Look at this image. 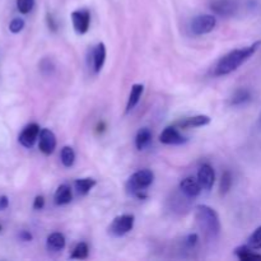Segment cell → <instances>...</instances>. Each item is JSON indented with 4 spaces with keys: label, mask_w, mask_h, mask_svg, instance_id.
I'll use <instances>...</instances> for the list:
<instances>
[{
    "label": "cell",
    "mask_w": 261,
    "mask_h": 261,
    "mask_svg": "<svg viewBox=\"0 0 261 261\" xmlns=\"http://www.w3.org/2000/svg\"><path fill=\"white\" fill-rule=\"evenodd\" d=\"M74 186H75V190L78 191L79 195H87L96 186V180L91 177L79 178L74 182Z\"/></svg>",
    "instance_id": "ffe728a7"
},
{
    "label": "cell",
    "mask_w": 261,
    "mask_h": 261,
    "mask_svg": "<svg viewBox=\"0 0 261 261\" xmlns=\"http://www.w3.org/2000/svg\"><path fill=\"white\" fill-rule=\"evenodd\" d=\"M45 206V198L42 195H38L35 198V201H33V209L36 211H41V209Z\"/></svg>",
    "instance_id": "f546056e"
},
{
    "label": "cell",
    "mask_w": 261,
    "mask_h": 261,
    "mask_svg": "<svg viewBox=\"0 0 261 261\" xmlns=\"http://www.w3.org/2000/svg\"><path fill=\"white\" fill-rule=\"evenodd\" d=\"M198 180L200 182V185L203 186V189H205V190H211L213 188L214 181H216V173H214L213 167L209 163H204L199 168Z\"/></svg>",
    "instance_id": "8fae6325"
},
{
    "label": "cell",
    "mask_w": 261,
    "mask_h": 261,
    "mask_svg": "<svg viewBox=\"0 0 261 261\" xmlns=\"http://www.w3.org/2000/svg\"><path fill=\"white\" fill-rule=\"evenodd\" d=\"M250 99H251V93H250L249 89H237L233 93V96L231 97V105L232 106H241V105L249 102Z\"/></svg>",
    "instance_id": "44dd1931"
},
{
    "label": "cell",
    "mask_w": 261,
    "mask_h": 261,
    "mask_svg": "<svg viewBox=\"0 0 261 261\" xmlns=\"http://www.w3.org/2000/svg\"><path fill=\"white\" fill-rule=\"evenodd\" d=\"M71 22H73L74 31L78 35H84L88 32L89 24H91V13L87 9L74 10L71 13Z\"/></svg>",
    "instance_id": "8992f818"
},
{
    "label": "cell",
    "mask_w": 261,
    "mask_h": 261,
    "mask_svg": "<svg viewBox=\"0 0 261 261\" xmlns=\"http://www.w3.org/2000/svg\"><path fill=\"white\" fill-rule=\"evenodd\" d=\"M217 18L212 14L196 15L190 23V30L193 35L203 36L211 33L216 28Z\"/></svg>",
    "instance_id": "277c9868"
},
{
    "label": "cell",
    "mask_w": 261,
    "mask_h": 261,
    "mask_svg": "<svg viewBox=\"0 0 261 261\" xmlns=\"http://www.w3.org/2000/svg\"><path fill=\"white\" fill-rule=\"evenodd\" d=\"M180 190L188 198H196V196L200 195L201 190H203V186L200 185L199 180H196L195 177H191L190 176V177H186L181 181Z\"/></svg>",
    "instance_id": "7c38bea8"
},
{
    "label": "cell",
    "mask_w": 261,
    "mask_h": 261,
    "mask_svg": "<svg viewBox=\"0 0 261 261\" xmlns=\"http://www.w3.org/2000/svg\"><path fill=\"white\" fill-rule=\"evenodd\" d=\"M160 142L167 145H178L186 142V138L178 133V130L173 126H167L160 135Z\"/></svg>",
    "instance_id": "30bf717a"
},
{
    "label": "cell",
    "mask_w": 261,
    "mask_h": 261,
    "mask_svg": "<svg viewBox=\"0 0 261 261\" xmlns=\"http://www.w3.org/2000/svg\"><path fill=\"white\" fill-rule=\"evenodd\" d=\"M260 125H261V117H260Z\"/></svg>",
    "instance_id": "e575fe53"
},
{
    "label": "cell",
    "mask_w": 261,
    "mask_h": 261,
    "mask_svg": "<svg viewBox=\"0 0 261 261\" xmlns=\"http://www.w3.org/2000/svg\"><path fill=\"white\" fill-rule=\"evenodd\" d=\"M208 124H211V117L206 116V115H198V116L188 117V119L180 121L178 122V126L181 129H190V127L205 126Z\"/></svg>",
    "instance_id": "5bb4252c"
},
{
    "label": "cell",
    "mask_w": 261,
    "mask_h": 261,
    "mask_svg": "<svg viewBox=\"0 0 261 261\" xmlns=\"http://www.w3.org/2000/svg\"><path fill=\"white\" fill-rule=\"evenodd\" d=\"M143 92H144V86L143 84H134L132 87V91H130L129 94V99H127L126 103V110L125 112H130L135 106L138 105V102L140 101V97H142Z\"/></svg>",
    "instance_id": "e0dca14e"
},
{
    "label": "cell",
    "mask_w": 261,
    "mask_h": 261,
    "mask_svg": "<svg viewBox=\"0 0 261 261\" xmlns=\"http://www.w3.org/2000/svg\"><path fill=\"white\" fill-rule=\"evenodd\" d=\"M40 132L41 130L38 124L32 122V124L27 125V126L22 130L18 140H19V143L24 148H32L33 144L36 143V140H37L38 135H40Z\"/></svg>",
    "instance_id": "9c48e42d"
},
{
    "label": "cell",
    "mask_w": 261,
    "mask_h": 261,
    "mask_svg": "<svg viewBox=\"0 0 261 261\" xmlns=\"http://www.w3.org/2000/svg\"><path fill=\"white\" fill-rule=\"evenodd\" d=\"M89 255V247L86 242H79L73 250V254L70 255V259H78V260H84L87 259Z\"/></svg>",
    "instance_id": "603a6c76"
},
{
    "label": "cell",
    "mask_w": 261,
    "mask_h": 261,
    "mask_svg": "<svg viewBox=\"0 0 261 261\" xmlns=\"http://www.w3.org/2000/svg\"><path fill=\"white\" fill-rule=\"evenodd\" d=\"M46 20H47V25L48 28H50L51 31H58V23L55 22V19H54V17L51 14H47L46 15Z\"/></svg>",
    "instance_id": "1f68e13d"
},
{
    "label": "cell",
    "mask_w": 261,
    "mask_h": 261,
    "mask_svg": "<svg viewBox=\"0 0 261 261\" xmlns=\"http://www.w3.org/2000/svg\"><path fill=\"white\" fill-rule=\"evenodd\" d=\"M92 58H93L94 73H99V71L102 70V68H103L105 61H106V46H105V43H98V45L93 48Z\"/></svg>",
    "instance_id": "4fadbf2b"
},
{
    "label": "cell",
    "mask_w": 261,
    "mask_h": 261,
    "mask_svg": "<svg viewBox=\"0 0 261 261\" xmlns=\"http://www.w3.org/2000/svg\"><path fill=\"white\" fill-rule=\"evenodd\" d=\"M152 143V132L148 127H143L138 132L137 137H135V145H137L138 150H144L145 148L149 147Z\"/></svg>",
    "instance_id": "ac0fdd59"
},
{
    "label": "cell",
    "mask_w": 261,
    "mask_h": 261,
    "mask_svg": "<svg viewBox=\"0 0 261 261\" xmlns=\"http://www.w3.org/2000/svg\"><path fill=\"white\" fill-rule=\"evenodd\" d=\"M154 180V173L150 170H139L135 173L130 176V178L126 182V190L127 193L132 195L137 196L138 199H145L147 198V189L149 188Z\"/></svg>",
    "instance_id": "3957f363"
},
{
    "label": "cell",
    "mask_w": 261,
    "mask_h": 261,
    "mask_svg": "<svg viewBox=\"0 0 261 261\" xmlns=\"http://www.w3.org/2000/svg\"><path fill=\"white\" fill-rule=\"evenodd\" d=\"M35 7V0H17V9L22 14H28Z\"/></svg>",
    "instance_id": "484cf974"
},
{
    "label": "cell",
    "mask_w": 261,
    "mask_h": 261,
    "mask_svg": "<svg viewBox=\"0 0 261 261\" xmlns=\"http://www.w3.org/2000/svg\"><path fill=\"white\" fill-rule=\"evenodd\" d=\"M211 9L221 17H232L237 12V4L233 0H213Z\"/></svg>",
    "instance_id": "ba28073f"
},
{
    "label": "cell",
    "mask_w": 261,
    "mask_h": 261,
    "mask_svg": "<svg viewBox=\"0 0 261 261\" xmlns=\"http://www.w3.org/2000/svg\"><path fill=\"white\" fill-rule=\"evenodd\" d=\"M65 237L60 232H54L50 236L47 237V241H46V247H47L48 251L51 252H59L65 247Z\"/></svg>",
    "instance_id": "9a60e30c"
},
{
    "label": "cell",
    "mask_w": 261,
    "mask_h": 261,
    "mask_svg": "<svg viewBox=\"0 0 261 261\" xmlns=\"http://www.w3.org/2000/svg\"><path fill=\"white\" fill-rule=\"evenodd\" d=\"M198 241H199V236H198V234H196V233H191V234H189V236L185 239V245L191 249V247L196 246Z\"/></svg>",
    "instance_id": "f1b7e54d"
},
{
    "label": "cell",
    "mask_w": 261,
    "mask_h": 261,
    "mask_svg": "<svg viewBox=\"0 0 261 261\" xmlns=\"http://www.w3.org/2000/svg\"><path fill=\"white\" fill-rule=\"evenodd\" d=\"M195 219L201 231L209 239H216L221 233V221H219V216L211 206H195Z\"/></svg>",
    "instance_id": "7a4b0ae2"
},
{
    "label": "cell",
    "mask_w": 261,
    "mask_h": 261,
    "mask_svg": "<svg viewBox=\"0 0 261 261\" xmlns=\"http://www.w3.org/2000/svg\"><path fill=\"white\" fill-rule=\"evenodd\" d=\"M234 255L241 261H259L261 260V255L254 252V250L250 246H240L234 250Z\"/></svg>",
    "instance_id": "d6986e66"
},
{
    "label": "cell",
    "mask_w": 261,
    "mask_h": 261,
    "mask_svg": "<svg viewBox=\"0 0 261 261\" xmlns=\"http://www.w3.org/2000/svg\"><path fill=\"white\" fill-rule=\"evenodd\" d=\"M38 148L45 155L53 154L56 148V137L50 129H42L38 135Z\"/></svg>",
    "instance_id": "52a82bcc"
},
{
    "label": "cell",
    "mask_w": 261,
    "mask_h": 261,
    "mask_svg": "<svg viewBox=\"0 0 261 261\" xmlns=\"http://www.w3.org/2000/svg\"><path fill=\"white\" fill-rule=\"evenodd\" d=\"M0 232H2V226H0Z\"/></svg>",
    "instance_id": "836d02e7"
},
{
    "label": "cell",
    "mask_w": 261,
    "mask_h": 261,
    "mask_svg": "<svg viewBox=\"0 0 261 261\" xmlns=\"http://www.w3.org/2000/svg\"><path fill=\"white\" fill-rule=\"evenodd\" d=\"M24 28V20L22 18H14L9 23V31L12 33H19Z\"/></svg>",
    "instance_id": "4316f807"
},
{
    "label": "cell",
    "mask_w": 261,
    "mask_h": 261,
    "mask_svg": "<svg viewBox=\"0 0 261 261\" xmlns=\"http://www.w3.org/2000/svg\"><path fill=\"white\" fill-rule=\"evenodd\" d=\"M18 237H19L20 241H24V242H31L33 239L32 233L28 231H20L19 234H18Z\"/></svg>",
    "instance_id": "4dcf8cb0"
},
{
    "label": "cell",
    "mask_w": 261,
    "mask_h": 261,
    "mask_svg": "<svg viewBox=\"0 0 261 261\" xmlns=\"http://www.w3.org/2000/svg\"><path fill=\"white\" fill-rule=\"evenodd\" d=\"M261 41H256L252 45L247 46L244 48H237V50L231 51L227 55H224L221 60L218 61L214 70V75L222 76L227 74L233 73L234 70L240 68L244 63H246L255 53L260 48Z\"/></svg>",
    "instance_id": "6da1fadb"
},
{
    "label": "cell",
    "mask_w": 261,
    "mask_h": 261,
    "mask_svg": "<svg viewBox=\"0 0 261 261\" xmlns=\"http://www.w3.org/2000/svg\"><path fill=\"white\" fill-rule=\"evenodd\" d=\"M247 246L251 247L252 250L261 249V226L259 228L255 229L251 236L249 237V240H247Z\"/></svg>",
    "instance_id": "d4e9b609"
},
{
    "label": "cell",
    "mask_w": 261,
    "mask_h": 261,
    "mask_svg": "<svg viewBox=\"0 0 261 261\" xmlns=\"http://www.w3.org/2000/svg\"><path fill=\"white\" fill-rule=\"evenodd\" d=\"M135 218L132 214H122L116 217L109 227V233L114 237H121L129 233L134 227Z\"/></svg>",
    "instance_id": "5b68a950"
},
{
    "label": "cell",
    "mask_w": 261,
    "mask_h": 261,
    "mask_svg": "<svg viewBox=\"0 0 261 261\" xmlns=\"http://www.w3.org/2000/svg\"><path fill=\"white\" fill-rule=\"evenodd\" d=\"M73 199V194H71L70 186L63 184V185L59 186L55 191V195H54V200H55L56 205H66L69 204Z\"/></svg>",
    "instance_id": "2e32d148"
},
{
    "label": "cell",
    "mask_w": 261,
    "mask_h": 261,
    "mask_svg": "<svg viewBox=\"0 0 261 261\" xmlns=\"http://www.w3.org/2000/svg\"><path fill=\"white\" fill-rule=\"evenodd\" d=\"M232 182H233V180H232L231 172H229V171H226V172L222 175L221 184H219V193H221V195H226V194L229 193V190H231L232 188Z\"/></svg>",
    "instance_id": "cb8c5ba5"
},
{
    "label": "cell",
    "mask_w": 261,
    "mask_h": 261,
    "mask_svg": "<svg viewBox=\"0 0 261 261\" xmlns=\"http://www.w3.org/2000/svg\"><path fill=\"white\" fill-rule=\"evenodd\" d=\"M60 158H61V162L65 167H71L75 162V152L71 147H64L61 149L60 153Z\"/></svg>",
    "instance_id": "7402d4cb"
},
{
    "label": "cell",
    "mask_w": 261,
    "mask_h": 261,
    "mask_svg": "<svg viewBox=\"0 0 261 261\" xmlns=\"http://www.w3.org/2000/svg\"><path fill=\"white\" fill-rule=\"evenodd\" d=\"M9 206V199L8 196L2 195L0 196V211H5Z\"/></svg>",
    "instance_id": "d6a6232c"
},
{
    "label": "cell",
    "mask_w": 261,
    "mask_h": 261,
    "mask_svg": "<svg viewBox=\"0 0 261 261\" xmlns=\"http://www.w3.org/2000/svg\"><path fill=\"white\" fill-rule=\"evenodd\" d=\"M40 69H41V71L45 74V75H48V74H51L54 70H55V66H54V64L51 63V60L45 59V60L41 61Z\"/></svg>",
    "instance_id": "83f0119b"
}]
</instances>
